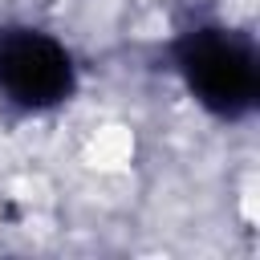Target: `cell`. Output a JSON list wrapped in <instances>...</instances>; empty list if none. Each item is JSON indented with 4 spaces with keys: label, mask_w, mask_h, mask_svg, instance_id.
I'll return each instance as SVG.
<instances>
[{
    "label": "cell",
    "mask_w": 260,
    "mask_h": 260,
    "mask_svg": "<svg viewBox=\"0 0 260 260\" xmlns=\"http://www.w3.org/2000/svg\"><path fill=\"white\" fill-rule=\"evenodd\" d=\"M77 89V65L69 49L41 28H0V93L20 110H53Z\"/></svg>",
    "instance_id": "7a4b0ae2"
},
{
    "label": "cell",
    "mask_w": 260,
    "mask_h": 260,
    "mask_svg": "<svg viewBox=\"0 0 260 260\" xmlns=\"http://www.w3.org/2000/svg\"><path fill=\"white\" fill-rule=\"evenodd\" d=\"M175 69L183 73L191 98L215 118H244L260 98V53L252 37L203 24L175 41Z\"/></svg>",
    "instance_id": "6da1fadb"
}]
</instances>
